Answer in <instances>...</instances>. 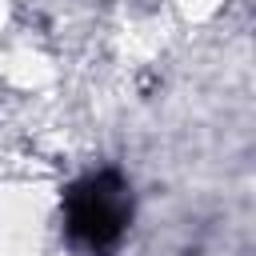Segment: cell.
I'll list each match as a JSON object with an SVG mask.
<instances>
[{
    "instance_id": "1",
    "label": "cell",
    "mask_w": 256,
    "mask_h": 256,
    "mask_svg": "<svg viewBox=\"0 0 256 256\" xmlns=\"http://www.w3.org/2000/svg\"><path fill=\"white\" fill-rule=\"evenodd\" d=\"M132 220V188L120 172H92L76 180L64 196V224L76 248L104 252L112 248Z\"/></svg>"
}]
</instances>
